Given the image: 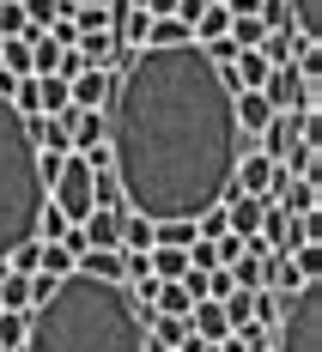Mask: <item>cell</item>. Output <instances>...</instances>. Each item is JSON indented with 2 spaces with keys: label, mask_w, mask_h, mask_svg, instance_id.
<instances>
[{
  "label": "cell",
  "mask_w": 322,
  "mask_h": 352,
  "mask_svg": "<svg viewBox=\"0 0 322 352\" xmlns=\"http://www.w3.org/2000/svg\"><path fill=\"white\" fill-rule=\"evenodd\" d=\"M109 116V170L134 219L146 225H195L231 195L244 134L231 116L225 67L195 43L140 49L116 79Z\"/></svg>",
  "instance_id": "obj_1"
},
{
  "label": "cell",
  "mask_w": 322,
  "mask_h": 352,
  "mask_svg": "<svg viewBox=\"0 0 322 352\" xmlns=\"http://www.w3.org/2000/svg\"><path fill=\"white\" fill-rule=\"evenodd\" d=\"M25 352H146V322L128 285L67 274L31 316Z\"/></svg>",
  "instance_id": "obj_2"
},
{
  "label": "cell",
  "mask_w": 322,
  "mask_h": 352,
  "mask_svg": "<svg viewBox=\"0 0 322 352\" xmlns=\"http://www.w3.org/2000/svg\"><path fill=\"white\" fill-rule=\"evenodd\" d=\"M49 207V176H43V152H36L25 116L0 98V267L12 249L36 243V225Z\"/></svg>",
  "instance_id": "obj_3"
},
{
  "label": "cell",
  "mask_w": 322,
  "mask_h": 352,
  "mask_svg": "<svg viewBox=\"0 0 322 352\" xmlns=\"http://www.w3.org/2000/svg\"><path fill=\"white\" fill-rule=\"evenodd\" d=\"M49 212L61 219V225H85L92 212H98V164L92 158H61L55 164V195H49Z\"/></svg>",
  "instance_id": "obj_4"
},
{
  "label": "cell",
  "mask_w": 322,
  "mask_h": 352,
  "mask_svg": "<svg viewBox=\"0 0 322 352\" xmlns=\"http://www.w3.org/2000/svg\"><path fill=\"white\" fill-rule=\"evenodd\" d=\"M274 352H322V285H298L286 298Z\"/></svg>",
  "instance_id": "obj_5"
},
{
  "label": "cell",
  "mask_w": 322,
  "mask_h": 352,
  "mask_svg": "<svg viewBox=\"0 0 322 352\" xmlns=\"http://www.w3.org/2000/svg\"><path fill=\"white\" fill-rule=\"evenodd\" d=\"M73 274H85V280H98V285H128V255L122 249H85Z\"/></svg>",
  "instance_id": "obj_6"
},
{
  "label": "cell",
  "mask_w": 322,
  "mask_h": 352,
  "mask_svg": "<svg viewBox=\"0 0 322 352\" xmlns=\"http://www.w3.org/2000/svg\"><path fill=\"white\" fill-rule=\"evenodd\" d=\"M274 176H280V164H268L261 152H250V158H237V176H231V188H244L250 201H268V195H274Z\"/></svg>",
  "instance_id": "obj_7"
},
{
  "label": "cell",
  "mask_w": 322,
  "mask_h": 352,
  "mask_svg": "<svg viewBox=\"0 0 322 352\" xmlns=\"http://www.w3.org/2000/svg\"><path fill=\"white\" fill-rule=\"evenodd\" d=\"M231 116H237V134H268V122H274V109H268V98L261 91H231Z\"/></svg>",
  "instance_id": "obj_8"
},
{
  "label": "cell",
  "mask_w": 322,
  "mask_h": 352,
  "mask_svg": "<svg viewBox=\"0 0 322 352\" xmlns=\"http://www.w3.org/2000/svg\"><path fill=\"white\" fill-rule=\"evenodd\" d=\"M261 207H268V201H250V195H237V201L225 207V231H231L237 243H255V231H261Z\"/></svg>",
  "instance_id": "obj_9"
},
{
  "label": "cell",
  "mask_w": 322,
  "mask_h": 352,
  "mask_svg": "<svg viewBox=\"0 0 322 352\" xmlns=\"http://www.w3.org/2000/svg\"><path fill=\"white\" fill-rule=\"evenodd\" d=\"M189 328L201 334V346H219V340H231V322H225V310H219L213 298H201V304L189 310Z\"/></svg>",
  "instance_id": "obj_10"
},
{
  "label": "cell",
  "mask_w": 322,
  "mask_h": 352,
  "mask_svg": "<svg viewBox=\"0 0 322 352\" xmlns=\"http://www.w3.org/2000/svg\"><path fill=\"white\" fill-rule=\"evenodd\" d=\"M79 231H85V249H122V212H116V207H98Z\"/></svg>",
  "instance_id": "obj_11"
},
{
  "label": "cell",
  "mask_w": 322,
  "mask_h": 352,
  "mask_svg": "<svg viewBox=\"0 0 322 352\" xmlns=\"http://www.w3.org/2000/svg\"><path fill=\"white\" fill-rule=\"evenodd\" d=\"M146 280H189V249H146Z\"/></svg>",
  "instance_id": "obj_12"
},
{
  "label": "cell",
  "mask_w": 322,
  "mask_h": 352,
  "mask_svg": "<svg viewBox=\"0 0 322 352\" xmlns=\"http://www.w3.org/2000/svg\"><path fill=\"white\" fill-rule=\"evenodd\" d=\"M25 304H36V280H25V274H0V310L25 316Z\"/></svg>",
  "instance_id": "obj_13"
},
{
  "label": "cell",
  "mask_w": 322,
  "mask_h": 352,
  "mask_svg": "<svg viewBox=\"0 0 322 352\" xmlns=\"http://www.w3.org/2000/svg\"><path fill=\"white\" fill-rule=\"evenodd\" d=\"M182 43H195L182 19H152L146 25V49H182Z\"/></svg>",
  "instance_id": "obj_14"
},
{
  "label": "cell",
  "mask_w": 322,
  "mask_h": 352,
  "mask_svg": "<svg viewBox=\"0 0 322 352\" xmlns=\"http://www.w3.org/2000/svg\"><path fill=\"white\" fill-rule=\"evenodd\" d=\"M0 73H12V79H31V31L12 36V43H0Z\"/></svg>",
  "instance_id": "obj_15"
},
{
  "label": "cell",
  "mask_w": 322,
  "mask_h": 352,
  "mask_svg": "<svg viewBox=\"0 0 322 352\" xmlns=\"http://www.w3.org/2000/svg\"><path fill=\"white\" fill-rule=\"evenodd\" d=\"M286 12L298 19V36L316 43V31H322V0H286Z\"/></svg>",
  "instance_id": "obj_16"
},
{
  "label": "cell",
  "mask_w": 322,
  "mask_h": 352,
  "mask_svg": "<svg viewBox=\"0 0 322 352\" xmlns=\"http://www.w3.org/2000/svg\"><path fill=\"white\" fill-rule=\"evenodd\" d=\"M292 274H298V285H316L322 280V249L316 243H298L292 249Z\"/></svg>",
  "instance_id": "obj_17"
},
{
  "label": "cell",
  "mask_w": 322,
  "mask_h": 352,
  "mask_svg": "<svg viewBox=\"0 0 322 352\" xmlns=\"http://www.w3.org/2000/svg\"><path fill=\"white\" fill-rule=\"evenodd\" d=\"M36 104H43V116H67V79H36Z\"/></svg>",
  "instance_id": "obj_18"
},
{
  "label": "cell",
  "mask_w": 322,
  "mask_h": 352,
  "mask_svg": "<svg viewBox=\"0 0 322 352\" xmlns=\"http://www.w3.org/2000/svg\"><path fill=\"white\" fill-rule=\"evenodd\" d=\"M25 334H31V316L0 310V352H25Z\"/></svg>",
  "instance_id": "obj_19"
},
{
  "label": "cell",
  "mask_w": 322,
  "mask_h": 352,
  "mask_svg": "<svg viewBox=\"0 0 322 352\" xmlns=\"http://www.w3.org/2000/svg\"><path fill=\"white\" fill-rule=\"evenodd\" d=\"M36 267H43V237H36V243H25V249H12V255H6V274H25V280H36Z\"/></svg>",
  "instance_id": "obj_20"
},
{
  "label": "cell",
  "mask_w": 322,
  "mask_h": 352,
  "mask_svg": "<svg viewBox=\"0 0 322 352\" xmlns=\"http://www.w3.org/2000/svg\"><path fill=\"white\" fill-rule=\"evenodd\" d=\"M128 249H134V255H146V249H152V225H146V219H134V212L122 219V255H128Z\"/></svg>",
  "instance_id": "obj_21"
},
{
  "label": "cell",
  "mask_w": 322,
  "mask_h": 352,
  "mask_svg": "<svg viewBox=\"0 0 322 352\" xmlns=\"http://www.w3.org/2000/svg\"><path fill=\"white\" fill-rule=\"evenodd\" d=\"M152 340L182 352V340H189V322H177V316H152Z\"/></svg>",
  "instance_id": "obj_22"
},
{
  "label": "cell",
  "mask_w": 322,
  "mask_h": 352,
  "mask_svg": "<svg viewBox=\"0 0 322 352\" xmlns=\"http://www.w3.org/2000/svg\"><path fill=\"white\" fill-rule=\"evenodd\" d=\"M261 19H231V49H237V55H244V49H261Z\"/></svg>",
  "instance_id": "obj_23"
},
{
  "label": "cell",
  "mask_w": 322,
  "mask_h": 352,
  "mask_svg": "<svg viewBox=\"0 0 322 352\" xmlns=\"http://www.w3.org/2000/svg\"><path fill=\"white\" fill-rule=\"evenodd\" d=\"M19 6H25V25H31V31H43V25H55V19H61V6H55V0H19Z\"/></svg>",
  "instance_id": "obj_24"
},
{
  "label": "cell",
  "mask_w": 322,
  "mask_h": 352,
  "mask_svg": "<svg viewBox=\"0 0 322 352\" xmlns=\"http://www.w3.org/2000/svg\"><path fill=\"white\" fill-rule=\"evenodd\" d=\"M177 6H182V0H146L140 12H146V19H177Z\"/></svg>",
  "instance_id": "obj_25"
},
{
  "label": "cell",
  "mask_w": 322,
  "mask_h": 352,
  "mask_svg": "<svg viewBox=\"0 0 322 352\" xmlns=\"http://www.w3.org/2000/svg\"><path fill=\"white\" fill-rule=\"evenodd\" d=\"M274 285H286V292H298V274H292V261H280V267H274Z\"/></svg>",
  "instance_id": "obj_26"
},
{
  "label": "cell",
  "mask_w": 322,
  "mask_h": 352,
  "mask_svg": "<svg viewBox=\"0 0 322 352\" xmlns=\"http://www.w3.org/2000/svg\"><path fill=\"white\" fill-rule=\"evenodd\" d=\"M213 352H255V346H250V340H237V334H231V340H219Z\"/></svg>",
  "instance_id": "obj_27"
},
{
  "label": "cell",
  "mask_w": 322,
  "mask_h": 352,
  "mask_svg": "<svg viewBox=\"0 0 322 352\" xmlns=\"http://www.w3.org/2000/svg\"><path fill=\"white\" fill-rule=\"evenodd\" d=\"M0 6H6V0H0Z\"/></svg>",
  "instance_id": "obj_28"
}]
</instances>
